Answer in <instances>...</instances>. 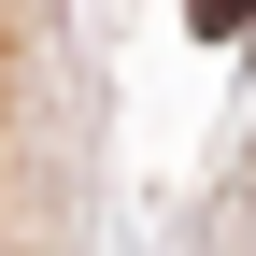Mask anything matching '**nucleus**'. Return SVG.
Wrapping results in <instances>:
<instances>
[{"label":"nucleus","instance_id":"f257e3e1","mask_svg":"<svg viewBox=\"0 0 256 256\" xmlns=\"http://www.w3.org/2000/svg\"><path fill=\"white\" fill-rule=\"evenodd\" d=\"M185 14H200L214 43H228V28H256V0H185Z\"/></svg>","mask_w":256,"mask_h":256}]
</instances>
